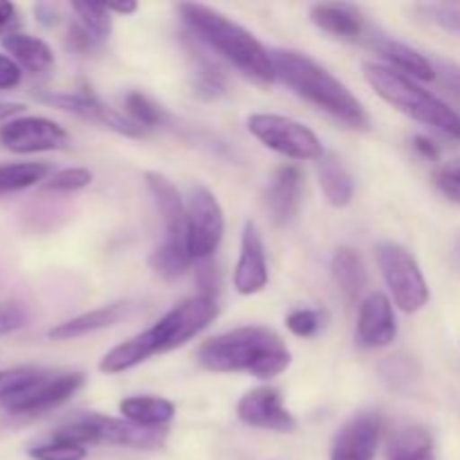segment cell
Segmentation results:
<instances>
[{
    "instance_id": "1",
    "label": "cell",
    "mask_w": 460,
    "mask_h": 460,
    "mask_svg": "<svg viewBox=\"0 0 460 460\" xmlns=\"http://www.w3.org/2000/svg\"><path fill=\"white\" fill-rule=\"evenodd\" d=\"M292 362L286 341L263 326L236 328L207 340L198 349V364L214 373H250L259 380L281 376Z\"/></svg>"
},
{
    "instance_id": "2",
    "label": "cell",
    "mask_w": 460,
    "mask_h": 460,
    "mask_svg": "<svg viewBox=\"0 0 460 460\" xmlns=\"http://www.w3.org/2000/svg\"><path fill=\"white\" fill-rule=\"evenodd\" d=\"M180 16L196 40L232 63L247 79L263 85H270L277 79L272 57L263 43L232 18L198 3L180 4Z\"/></svg>"
},
{
    "instance_id": "3",
    "label": "cell",
    "mask_w": 460,
    "mask_h": 460,
    "mask_svg": "<svg viewBox=\"0 0 460 460\" xmlns=\"http://www.w3.org/2000/svg\"><path fill=\"white\" fill-rule=\"evenodd\" d=\"M270 57H272L277 79L290 85L299 97L326 111L328 115L340 119L349 128H368L371 121H368V115L362 103H359V99L337 76H332L326 67L314 63L305 54L292 52V49H272Z\"/></svg>"
},
{
    "instance_id": "4",
    "label": "cell",
    "mask_w": 460,
    "mask_h": 460,
    "mask_svg": "<svg viewBox=\"0 0 460 460\" xmlns=\"http://www.w3.org/2000/svg\"><path fill=\"white\" fill-rule=\"evenodd\" d=\"M364 76H367L368 85L395 111L420 121V124L431 126L449 137L460 139V112L454 111L440 97H436L434 93L420 88L413 79L400 75L394 67L380 66V63H367Z\"/></svg>"
},
{
    "instance_id": "5",
    "label": "cell",
    "mask_w": 460,
    "mask_h": 460,
    "mask_svg": "<svg viewBox=\"0 0 460 460\" xmlns=\"http://www.w3.org/2000/svg\"><path fill=\"white\" fill-rule=\"evenodd\" d=\"M52 438L84 445V447H88V445H117V447L130 449H160L166 440V431L133 425L124 418L88 413V416L76 418V420L58 427Z\"/></svg>"
},
{
    "instance_id": "6",
    "label": "cell",
    "mask_w": 460,
    "mask_h": 460,
    "mask_svg": "<svg viewBox=\"0 0 460 460\" xmlns=\"http://www.w3.org/2000/svg\"><path fill=\"white\" fill-rule=\"evenodd\" d=\"M382 279L402 313H418L429 301V286L425 281L416 256L398 243H382L376 250Z\"/></svg>"
},
{
    "instance_id": "7",
    "label": "cell",
    "mask_w": 460,
    "mask_h": 460,
    "mask_svg": "<svg viewBox=\"0 0 460 460\" xmlns=\"http://www.w3.org/2000/svg\"><path fill=\"white\" fill-rule=\"evenodd\" d=\"M247 128L263 146L272 148L274 153L290 157V160L314 162L326 155L322 139L308 126L290 119V117L256 112L247 119Z\"/></svg>"
},
{
    "instance_id": "8",
    "label": "cell",
    "mask_w": 460,
    "mask_h": 460,
    "mask_svg": "<svg viewBox=\"0 0 460 460\" xmlns=\"http://www.w3.org/2000/svg\"><path fill=\"white\" fill-rule=\"evenodd\" d=\"M216 314H218L216 296L205 295V292L178 304L151 328L153 337H155L157 350H160V353H169V350L180 349V346L187 344L189 340L200 335V332L214 322Z\"/></svg>"
},
{
    "instance_id": "9",
    "label": "cell",
    "mask_w": 460,
    "mask_h": 460,
    "mask_svg": "<svg viewBox=\"0 0 460 460\" xmlns=\"http://www.w3.org/2000/svg\"><path fill=\"white\" fill-rule=\"evenodd\" d=\"M225 236V214L214 193L205 187L191 189L187 200V245L191 261H209Z\"/></svg>"
},
{
    "instance_id": "10",
    "label": "cell",
    "mask_w": 460,
    "mask_h": 460,
    "mask_svg": "<svg viewBox=\"0 0 460 460\" xmlns=\"http://www.w3.org/2000/svg\"><path fill=\"white\" fill-rule=\"evenodd\" d=\"M84 382L81 373L43 371L39 380L31 382L25 391H21L3 404L13 416H39V413L52 411V409L67 402L84 386Z\"/></svg>"
},
{
    "instance_id": "11",
    "label": "cell",
    "mask_w": 460,
    "mask_h": 460,
    "mask_svg": "<svg viewBox=\"0 0 460 460\" xmlns=\"http://www.w3.org/2000/svg\"><path fill=\"white\" fill-rule=\"evenodd\" d=\"M146 187L151 191L153 202H155L157 214L164 223V241L155 250L191 259L187 245V202L182 200L178 189L171 184V180H166L160 173H146Z\"/></svg>"
},
{
    "instance_id": "12",
    "label": "cell",
    "mask_w": 460,
    "mask_h": 460,
    "mask_svg": "<svg viewBox=\"0 0 460 460\" xmlns=\"http://www.w3.org/2000/svg\"><path fill=\"white\" fill-rule=\"evenodd\" d=\"M0 144L18 155L58 151L67 144V133L48 117H16L0 126Z\"/></svg>"
},
{
    "instance_id": "13",
    "label": "cell",
    "mask_w": 460,
    "mask_h": 460,
    "mask_svg": "<svg viewBox=\"0 0 460 460\" xmlns=\"http://www.w3.org/2000/svg\"><path fill=\"white\" fill-rule=\"evenodd\" d=\"M36 99L48 103V106L57 108V111L70 112V115L81 117V119L106 126V128L115 130V133L119 135H126V137H142V135L146 133V128L135 124L128 117L115 112L112 108L103 106V103L90 93H39Z\"/></svg>"
},
{
    "instance_id": "14",
    "label": "cell",
    "mask_w": 460,
    "mask_h": 460,
    "mask_svg": "<svg viewBox=\"0 0 460 460\" xmlns=\"http://www.w3.org/2000/svg\"><path fill=\"white\" fill-rule=\"evenodd\" d=\"M238 420L256 429L279 431V434H290L296 429V420L286 407H283L281 394L277 389H252L238 400L236 407Z\"/></svg>"
},
{
    "instance_id": "15",
    "label": "cell",
    "mask_w": 460,
    "mask_h": 460,
    "mask_svg": "<svg viewBox=\"0 0 460 460\" xmlns=\"http://www.w3.org/2000/svg\"><path fill=\"white\" fill-rule=\"evenodd\" d=\"M398 335L394 304L382 292H373L359 305L358 328H355V341L358 346L368 350L385 349Z\"/></svg>"
},
{
    "instance_id": "16",
    "label": "cell",
    "mask_w": 460,
    "mask_h": 460,
    "mask_svg": "<svg viewBox=\"0 0 460 460\" xmlns=\"http://www.w3.org/2000/svg\"><path fill=\"white\" fill-rule=\"evenodd\" d=\"M382 436V420L377 413H359L350 418L332 443L331 460H376Z\"/></svg>"
},
{
    "instance_id": "17",
    "label": "cell",
    "mask_w": 460,
    "mask_h": 460,
    "mask_svg": "<svg viewBox=\"0 0 460 460\" xmlns=\"http://www.w3.org/2000/svg\"><path fill=\"white\" fill-rule=\"evenodd\" d=\"M270 281L268 261H265V245L259 227L247 223L241 238V256H238L236 270H234V288L238 295H256L263 290Z\"/></svg>"
},
{
    "instance_id": "18",
    "label": "cell",
    "mask_w": 460,
    "mask_h": 460,
    "mask_svg": "<svg viewBox=\"0 0 460 460\" xmlns=\"http://www.w3.org/2000/svg\"><path fill=\"white\" fill-rule=\"evenodd\" d=\"M301 189H304L301 171L295 164L279 166L265 189V207L274 225H288L295 218L301 205Z\"/></svg>"
},
{
    "instance_id": "19",
    "label": "cell",
    "mask_w": 460,
    "mask_h": 460,
    "mask_svg": "<svg viewBox=\"0 0 460 460\" xmlns=\"http://www.w3.org/2000/svg\"><path fill=\"white\" fill-rule=\"evenodd\" d=\"M310 21L326 34L341 40H362L367 36V18L355 4L349 3H322L313 4Z\"/></svg>"
},
{
    "instance_id": "20",
    "label": "cell",
    "mask_w": 460,
    "mask_h": 460,
    "mask_svg": "<svg viewBox=\"0 0 460 460\" xmlns=\"http://www.w3.org/2000/svg\"><path fill=\"white\" fill-rule=\"evenodd\" d=\"M373 48L377 49V54L386 58L391 63L389 67L398 70L400 75L409 76L413 81H434L436 76V66L434 61L420 54L418 49L409 48V45L398 43V40L391 39H377L373 43Z\"/></svg>"
},
{
    "instance_id": "21",
    "label": "cell",
    "mask_w": 460,
    "mask_h": 460,
    "mask_svg": "<svg viewBox=\"0 0 460 460\" xmlns=\"http://www.w3.org/2000/svg\"><path fill=\"white\" fill-rule=\"evenodd\" d=\"M126 313H128V305L126 304L103 305V308L79 314V317L70 319V322L58 323V326H54L52 331L48 332V337L57 341L76 340V337H84V335H90V332H97V331H103V328L115 326L121 317H126Z\"/></svg>"
},
{
    "instance_id": "22",
    "label": "cell",
    "mask_w": 460,
    "mask_h": 460,
    "mask_svg": "<svg viewBox=\"0 0 460 460\" xmlns=\"http://www.w3.org/2000/svg\"><path fill=\"white\" fill-rule=\"evenodd\" d=\"M3 48L21 66V70H27L30 75H43L54 66L52 48L36 36L16 31V34L3 39Z\"/></svg>"
},
{
    "instance_id": "23",
    "label": "cell",
    "mask_w": 460,
    "mask_h": 460,
    "mask_svg": "<svg viewBox=\"0 0 460 460\" xmlns=\"http://www.w3.org/2000/svg\"><path fill=\"white\" fill-rule=\"evenodd\" d=\"M155 337H153L151 331L139 332L133 340L124 341V344L115 346L111 353L103 355V359L99 362V371L106 373V376H117V373H124L128 368L137 367V364L146 362L151 355H157Z\"/></svg>"
},
{
    "instance_id": "24",
    "label": "cell",
    "mask_w": 460,
    "mask_h": 460,
    "mask_svg": "<svg viewBox=\"0 0 460 460\" xmlns=\"http://www.w3.org/2000/svg\"><path fill=\"white\" fill-rule=\"evenodd\" d=\"M119 413L124 420L133 425L148 427V429H162L166 422L173 420L175 404L164 398H153V395H135L119 402Z\"/></svg>"
},
{
    "instance_id": "25",
    "label": "cell",
    "mask_w": 460,
    "mask_h": 460,
    "mask_svg": "<svg viewBox=\"0 0 460 460\" xmlns=\"http://www.w3.org/2000/svg\"><path fill=\"white\" fill-rule=\"evenodd\" d=\"M386 460H436L434 436L425 427H402L391 438Z\"/></svg>"
},
{
    "instance_id": "26",
    "label": "cell",
    "mask_w": 460,
    "mask_h": 460,
    "mask_svg": "<svg viewBox=\"0 0 460 460\" xmlns=\"http://www.w3.org/2000/svg\"><path fill=\"white\" fill-rule=\"evenodd\" d=\"M332 279L349 301H355L367 288V268L362 256L350 247H340L332 256Z\"/></svg>"
},
{
    "instance_id": "27",
    "label": "cell",
    "mask_w": 460,
    "mask_h": 460,
    "mask_svg": "<svg viewBox=\"0 0 460 460\" xmlns=\"http://www.w3.org/2000/svg\"><path fill=\"white\" fill-rule=\"evenodd\" d=\"M319 184L332 207H346L353 200L355 182L335 155H323L319 160Z\"/></svg>"
},
{
    "instance_id": "28",
    "label": "cell",
    "mask_w": 460,
    "mask_h": 460,
    "mask_svg": "<svg viewBox=\"0 0 460 460\" xmlns=\"http://www.w3.org/2000/svg\"><path fill=\"white\" fill-rule=\"evenodd\" d=\"M49 166L43 162H18V164H3L0 166V196L13 191H22L40 180H48Z\"/></svg>"
},
{
    "instance_id": "29",
    "label": "cell",
    "mask_w": 460,
    "mask_h": 460,
    "mask_svg": "<svg viewBox=\"0 0 460 460\" xmlns=\"http://www.w3.org/2000/svg\"><path fill=\"white\" fill-rule=\"evenodd\" d=\"M76 18L81 21V25L94 36V39H106L112 30L111 21V9L103 3H72Z\"/></svg>"
},
{
    "instance_id": "30",
    "label": "cell",
    "mask_w": 460,
    "mask_h": 460,
    "mask_svg": "<svg viewBox=\"0 0 460 460\" xmlns=\"http://www.w3.org/2000/svg\"><path fill=\"white\" fill-rule=\"evenodd\" d=\"M124 111L128 115V119H133L142 128H153V126L162 124V111L142 93L126 94Z\"/></svg>"
},
{
    "instance_id": "31",
    "label": "cell",
    "mask_w": 460,
    "mask_h": 460,
    "mask_svg": "<svg viewBox=\"0 0 460 460\" xmlns=\"http://www.w3.org/2000/svg\"><path fill=\"white\" fill-rule=\"evenodd\" d=\"M328 322V313L326 310H310V308H301V310H292L286 319V326L292 335L296 337H313L326 326Z\"/></svg>"
},
{
    "instance_id": "32",
    "label": "cell",
    "mask_w": 460,
    "mask_h": 460,
    "mask_svg": "<svg viewBox=\"0 0 460 460\" xmlns=\"http://www.w3.org/2000/svg\"><path fill=\"white\" fill-rule=\"evenodd\" d=\"M43 376L40 368L34 367H18L9 368V371H0V400L7 402L9 398L18 395L21 391H25L31 382H36Z\"/></svg>"
},
{
    "instance_id": "33",
    "label": "cell",
    "mask_w": 460,
    "mask_h": 460,
    "mask_svg": "<svg viewBox=\"0 0 460 460\" xmlns=\"http://www.w3.org/2000/svg\"><path fill=\"white\" fill-rule=\"evenodd\" d=\"M85 456H88V449L84 445H75L57 438L30 449L31 460H84Z\"/></svg>"
},
{
    "instance_id": "34",
    "label": "cell",
    "mask_w": 460,
    "mask_h": 460,
    "mask_svg": "<svg viewBox=\"0 0 460 460\" xmlns=\"http://www.w3.org/2000/svg\"><path fill=\"white\" fill-rule=\"evenodd\" d=\"M196 93L207 99L218 97V94L225 93V75L220 72V67L216 66V63L209 61V58L198 57Z\"/></svg>"
},
{
    "instance_id": "35",
    "label": "cell",
    "mask_w": 460,
    "mask_h": 460,
    "mask_svg": "<svg viewBox=\"0 0 460 460\" xmlns=\"http://www.w3.org/2000/svg\"><path fill=\"white\" fill-rule=\"evenodd\" d=\"M93 182V171L88 169H63L58 173L49 175L48 180L43 182L45 191H54V193H72V191H81L88 184Z\"/></svg>"
},
{
    "instance_id": "36",
    "label": "cell",
    "mask_w": 460,
    "mask_h": 460,
    "mask_svg": "<svg viewBox=\"0 0 460 460\" xmlns=\"http://www.w3.org/2000/svg\"><path fill=\"white\" fill-rule=\"evenodd\" d=\"M416 12L425 21L443 27V30L460 34V7L458 4H418Z\"/></svg>"
},
{
    "instance_id": "37",
    "label": "cell",
    "mask_w": 460,
    "mask_h": 460,
    "mask_svg": "<svg viewBox=\"0 0 460 460\" xmlns=\"http://www.w3.org/2000/svg\"><path fill=\"white\" fill-rule=\"evenodd\" d=\"M434 182L436 187H438V191L443 193L447 200L460 205V160L438 166L434 173Z\"/></svg>"
},
{
    "instance_id": "38",
    "label": "cell",
    "mask_w": 460,
    "mask_h": 460,
    "mask_svg": "<svg viewBox=\"0 0 460 460\" xmlns=\"http://www.w3.org/2000/svg\"><path fill=\"white\" fill-rule=\"evenodd\" d=\"M27 313L22 310V305L12 304V301H4L0 304V335H7V332L18 331V328L25 326Z\"/></svg>"
},
{
    "instance_id": "39",
    "label": "cell",
    "mask_w": 460,
    "mask_h": 460,
    "mask_svg": "<svg viewBox=\"0 0 460 460\" xmlns=\"http://www.w3.org/2000/svg\"><path fill=\"white\" fill-rule=\"evenodd\" d=\"M21 27V12L13 3L9 0H0V36L7 39V36L16 34V30Z\"/></svg>"
},
{
    "instance_id": "40",
    "label": "cell",
    "mask_w": 460,
    "mask_h": 460,
    "mask_svg": "<svg viewBox=\"0 0 460 460\" xmlns=\"http://www.w3.org/2000/svg\"><path fill=\"white\" fill-rule=\"evenodd\" d=\"M22 70L12 57L0 54V90H12L21 84Z\"/></svg>"
},
{
    "instance_id": "41",
    "label": "cell",
    "mask_w": 460,
    "mask_h": 460,
    "mask_svg": "<svg viewBox=\"0 0 460 460\" xmlns=\"http://www.w3.org/2000/svg\"><path fill=\"white\" fill-rule=\"evenodd\" d=\"M94 40H99V39H94V36L90 34V31L85 30L81 22L79 25H72L70 31H67V48H70L72 52H79V54L90 52L94 45Z\"/></svg>"
},
{
    "instance_id": "42",
    "label": "cell",
    "mask_w": 460,
    "mask_h": 460,
    "mask_svg": "<svg viewBox=\"0 0 460 460\" xmlns=\"http://www.w3.org/2000/svg\"><path fill=\"white\" fill-rule=\"evenodd\" d=\"M434 66H436V75H438L440 79H443V84L460 99V66H456V63L452 61H443V58L436 61Z\"/></svg>"
},
{
    "instance_id": "43",
    "label": "cell",
    "mask_w": 460,
    "mask_h": 460,
    "mask_svg": "<svg viewBox=\"0 0 460 460\" xmlns=\"http://www.w3.org/2000/svg\"><path fill=\"white\" fill-rule=\"evenodd\" d=\"M413 148H416L418 153H420L422 157H427V160H438V146H436L434 142H431L429 137H422V135H416L413 137Z\"/></svg>"
},
{
    "instance_id": "44",
    "label": "cell",
    "mask_w": 460,
    "mask_h": 460,
    "mask_svg": "<svg viewBox=\"0 0 460 460\" xmlns=\"http://www.w3.org/2000/svg\"><path fill=\"white\" fill-rule=\"evenodd\" d=\"M36 16H39V21L43 22V25H54L57 22V9L52 7V4H36Z\"/></svg>"
},
{
    "instance_id": "45",
    "label": "cell",
    "mask_w": 460,
    "mask_h": 460,
    "mask_svg": "<svg viewBox=\"0 0 460 460\" xmlns=\"http://www.w3.org/2000/svg\"><path fill=\"white\" fill-rule=\"evenodd\" d=\"M25 111V106L22 103H0V121H12L13 115H18V112Z\"/></svg>"
},
{
    "instance_id": "46",
    "label": "cell",
    "mask_w": 460,
    "mask_h": 460,
    "mask_svg": "<svg viewBox=\"0 0 460 460\" xmlns=\"http://www.w3.org/2000/svg\"><path fill=\"white\" fill-rule=\"evenodd\" d=\"M108 9L115 13H121V16H128V13L137 12V3H124V4H108Z\"/></svg>"
}]
</instances>
